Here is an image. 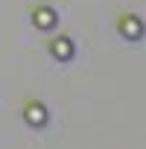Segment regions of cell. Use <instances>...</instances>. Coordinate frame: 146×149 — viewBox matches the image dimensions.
<instances>
[{"label":"cell","instance_id":"obj_1","mask_svg":"<svg viewBox=\"0 0 146 149\" xmlns=\"http://www.w3.org/2000/svg\"><path fill=\"white\" fill-rule=\"evenodd\" d=\"M24 120H26L32 129H44L47 120H50V114H47V108H44L41 102H26V108H24Z\"/></svg>","mask_w":146,"mask_h":149},{"label":"cell","instance_id":"obj_2","mask_svg":"<svg viewBox=\"0 0 146 149\" xmlns=\"http://www.w3.org/2000/svg\"><path fill=\"white\" fill-rule=\"evenodd\" d=\"M50 53H53V58H58V61H70V58H73V41H70L67 35H58V38H53Z\"/></svg>","mask_w":146,"mask_h":149},{"label":"cell","instance_id":"obj_3","mask_svg":"<svg viewBox=\"0 0 146 149\" xmlns=\"http://www.w3.org/2000/svg\"><path fill=\"white\" fill-rule=\"evenodd\" d=\"M32 24H35L38 29H50V26H56V12H53L50 6H41V9L32 12Z\"/></svg>","mask_w":146,"mask_h":149},{"label":"cell","instance_id":"obj_4","mask_svg":"<svg viewBox=\"0 0 146 149\" xmlns=\"http://www.w3.org/2000/svg\"><path fill=\"white\" fill-rule=\"evenodd\" d=\"M120 29H123L126 38H140V21H137V18H123Z\"/></svg>","mask_w":146,"mask_h":149}]
</instances>
